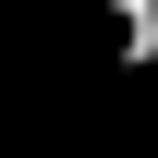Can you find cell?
I'll list each match as a JSON object with an SVG mask.
<instances>
[{
	"mask_svg": "<svg viewBox=\"0 0 158 158\" xmlns=\"http://www.w3.org/2000/svg\"><path fill=\"white\" fill-rule=\"evenodd\" d=\"M110 61L122 73H158V0H110Z\"/></svg>",
	"mask_w": 158,
	"mask_h": 158,
	"instance_id": "6da1fadb",
	"label": "cell"
},
{
	"mask_svg": "<svg viewBox=\"0 0 158 158\" xmlns=\"http://www.w3.org/2000/svg\"><path fill=\"white\" fill-rule=\"evenodd\" d=\"M146 158H158V110H146Z\"/></svg>",
	"mask_w": 158,
	"mask_h": 158,
	"instance_id": "7a4b0ae2",
	"label": "cell"
}]
</instances>
